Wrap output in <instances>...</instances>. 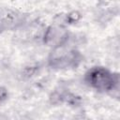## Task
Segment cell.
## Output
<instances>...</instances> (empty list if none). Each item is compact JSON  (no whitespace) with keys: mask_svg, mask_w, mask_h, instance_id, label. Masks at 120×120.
Listing matches in <instances>:
<instances>
[{"mask_svg":"<svg viewBox=\"0 0 120 120\" xmlns=\"http://www.w3.org/2000/svg\"><path fill=\"white\" fill-rule=\"evenodd\" d=\"M83 56L81 52L68 41L51 49L48 55V66L56 70L73 69L80 66Z\"/></svg>","mask_w":120,"mask_h":120,"instance_id":"6da1fadb","label":"cell"},{"mask_svg":"<svg viewBox=\"0 0 120 120\" xmlns=\"http://www.w3.org/2000/svg\"><path fill=\"white\" fill-rule=\"evenodd\" d=\"M18 21L19 15L14 11L0 8V33L15 26Z\"/></svg>","mask_w":120,"mask_h":120,"instance_id":"277c9868","label":"cell"},{"mask_svg":"<svg viewBox=\"0 0 120 120\" xmlns=\"http://www.w3.org/2000/svg\"><path fill=\"white\" fill-rule=\"evenodd\" d=\"M69 39V33L64 25L60 23H52L49 25L42 37V41L46 46L53 48L55 46L64 44Z\"/></svg>","mask_w":120,"mask_h":120,"instance_id":"3957f363","label":"cell"},{"mask_svg":"<svg viewBox=\"0 0 120 120\" xmlns=\"http://www.w3.org/2000/svg\"><path fill=\"white\" fill-rule=\"evenodd\" d=\"M81 19H82V14H81V12H79L78 10H72V11L68 12V13L66 15L65 22H66L68 24H73V23L78 22Z\"/></svg>","mask_w":120,"mask_h":120,"instance_id":"5b68a950","label":"cell"},{"mask_svg":"<svg viewBox=\"0 0 120 120\" xmlns=\"http://www.w3.org/2000/svg\"><path fill=\"white\" fill-rule=\"evenodd\" d=\"M86 85L99 93H111L118 89L119 75L107 68L95 66L86 70L83 76Z\"/></svg>","mask_w":120,"mask_h":120,"instance_id":"7a4b0ae2","label":"cell"},{"mask_svg":"<svg viewBox=\"0 0 120 120\" xmlns=\"http://www.w3.org/2000/svg\"><path fill=\"white\" fill-rule=\"evenodd\" d=\"M8 98V91L6 87L0 86V105L4 103Z\"/></svg>","mask_w":120,"mask_h":120,"instance_id":"8992f818","label":"cell"}]
</instances>
